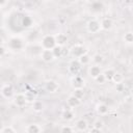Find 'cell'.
Listing matches in <instances>:
<instances>
[{"label": "cell", "instance_id": "obj_1", "mask_svg": "<svg viewBox=\"0 0 133 133\" xmlns=\"http://www.w3.org/2000/svg\"><path fill=\"white\" fill-rule=\"evenodd\" d=\"M42 46L45 50H52L56 46L55 37L53 35H50V34L44 36V38L42 41Z\"/></svg>", "mask_w": 133, "mask_h": 133}, {"label": "cell", "instance_id": "obj_2", "mask_svg": "<svg viewBox=\"0 0 133 133\" xmlns=\"http://www.w3.org/2000/svg\"><path fill=\"white\" fill-rule=\"evenodd\" d=\"M101 28V25L100 23L97 21V20H90L88 23H87V30L91 33H96L100 30Z\"/></svg>", "mask_w": 133, "mask_h": 133}, {"label": "cell", "instance_id": "obj_3", "mask_svg": "<svg viewBox=\"0 0 133 133\" xmlns=\"http://www.w3.org/2000/svg\"><path fill=\"white\" fill-rule=\"evenodd\" d=\"M72 53H73L74 56L80 57V56H82L83 54H85V48H84L83 46H81V45H76V46L72 49Z\"/></svg>", "mask_w": 133, "mask_h": 133}, {"label": "cell", "instance_id": "obj_4", "mask_svg": "<svg viewBox=\"0 0 133 133\" xmlns=\"http://www.w3.org/2000/svg\"><path fill=\"white\" fill-rule=\"evenodd\" d=\"M15 103L17 106L19 107H23L25 104H26V99H25V96L23 94H19L16 96L15 98Z\"/></svg>", "mask_w": 133, "mask_h": 133}, {"label": "cell", "instance_id": "obj_5", "mask_svg": "<svg viewBox=\"0 0 133 133\" xmlns=\"http://www.w3.org/2000/svg\"><path fill=\"white\" fill-rule=\"evenodd\" d=\"M46 88H47V90L50 91V92H55V91L58 89V84H57L55 81L50 80V81H48V82L46 83Z\"/></svg>", "mask_w": 133, "mask_h": 133}, {"label": "cell", "instance_id": "obj_6", "mask_svg": "<svg viewBox=\"0 0 133 133\" xmlns=\"http://www.w3.org/2000/svg\"><path fill=\"white\" fill-rule=\"evenodd\" d=\"M41 56H42L43 60H45V61H51V60L54 58L53 53H52L51 50H44V51L42 52Z\"/></svg>", "mask_w": 133, "mask_h": 133}, {"label": "cell", "instance_id": "obj_7", "mask_svg": "<svg viewBox=\"0 0 133 133\" xmlns=\"http://www.w3.org/2000/svg\"><path fill=\"white\" fill-rule=\"evenodd\" d=\"M80 68H81L80 62H79L78 60H73V61H71L69 69H70V71H71L73 74H76V73L80 70Z\"/></svg>", "mask_w": 133, "mask_h": 133}, {"label": "cell", "instance_id": "obj_8", "mask_svg": "<svg viewBox=\"0 0 133 133\" xmlns=\"http://www.w3.org/2000/svg\"><path fill=\"white\" fill-rule=\"evenodd\" d=\"M9 46H10V48H12L15 50H19L22 48V42L19 38H11L9 42Z\"/></svg>", "mask_w": 133, "mask_h": 133}, {"label": "cell", "instance_id": "obj_9", "mask_svg": "<svg viewBox=\"0 0 133 133\" xmlns=\"http://www.w3.org/2000/svg\"><path fill=\"white\" fill-rule=\"evenodd\" d=\"M12 92H14V89H12V86L11 85H5V86H3V88H2V95L5 98H10L12 96Z\"/></svg>", "mask_w": 133, "mask_h": 133}, {"label": "cell", "instance_id": "obj_10", "mask_svg": "<svg viewBox=\"0 0 133 133\" xmlns=\"http://www.w3.org/2000/svg\"><path fill=\"white\" fill-rule=\"evenodd\" d=\"M55 42H56V44H57V46H62L63 44H65V42H66V35L64 34V33H59V34H57V36L55 37Z\"/></svg>", "mask_w": 133, "mask_h": 133}, {"label": "cell", "instance_id": "obj_11", "mask_svg": "<svg viewBox=\"0 0 133 133\" xmlns=\"http://www.w3.org/2000/svg\"><path fill=\"white\" fill-rule=\"evenodd\" d=\"M100 25H101V28H103L105 30H109L111 28V26H112V21L110 19H108V18H105V19L102 20Z\"/></svg>", "mask_w": 133, "mask_h": 133}, {"label": "cell", "instance_id": "obj_12", "mask_svg": "<svg viewBox=\"0 0 133 133\" xmlns=\"http://www.w3.org/2000/svg\"><path fill=\"white\" fill-rule=\"evenodd\" d=\"M83 79L80 77V76H76L74 79H73V86L75 88H82L83 86Z\"/></svg>", "mask_w": 133, "mask_h": 133}, {"label": "cell", "instance_id": "obj_13", "mask_svg": "<svg viewBox=\"0 0 133 133\" xmlns=\"http://www.w3.org/2000/svg\"><path fill=\"white\" fill-rule=\"evenodd\" d=\"M100 74H101V70H100V68H99L98 65H94V66H91V68L89 69V75H90L92 78L98 77Z\"/></svg>", "mask_w": 133, "mask_h": 133}, {"label": "cell", "instance_id": "obj_14", "mask_svg": "<svg viewBox=\"0 0 133 133\" xmlns=\"http://www.w3.org/2000/svg\"><path fill=\"white\" fill-rule=\"evenodd\" d=\"M26 132L27 133H39L41 132V129H39V127L36 124H31V125H29L27 127Z\"/></svg>", "mask_w": 133, "mask_h": 133}, {"label": "cell", "instance_id": "obj_15", "mask_svg": "<svg viewBox=\"0 0 133 133\" xmlns=\"http://www.w3.org/2000/svg\"><path fill=\"white\" fill-rule=\"evenodd\" d=\"M68 104H69V106H71V107H76V106H78V105L80 104V100L77 99V98H75L74 96H71V97H69V99H68Z\"/></svg>", "mask_w": 133, "mask_h": 133}, {"label": "cell", "instance_id": "obj_16", "mask_svg": "<svg viewBox=\"0 0 133 133\" xmlns=\"http://www.w3.org/2000/svg\"><path fill=\"white\" fill-rule=\"evenodd\" d=\"M76 127H77V129H78V130H80V131H84V130L87 128V123H86V121H85V119L81 118V119H79V121L77 122Z\"/></svg>", "mask_w": 133, "mask_h": 133}, {"label": "cell", "instance_id": "obj_17", "mask_svg": "<svg viewBox=\"0 0 133 133\" xmlns=\"http://www.w3.org/2000/svg\"><path fill=\"white\" fill-rule=\"evenodd\" d=\"M51 51H52L54 57H60V56H61V53H62V48H61L60 46H57V45H56Z\"/></svg>", "mask_w": 133, "mask_h": 133}, {"label": "cell", "instance_id": "obj_18", "mask_svg": "<svg viewBox=\"0 0 133 133\" xmlns=\"http://www.w3.org/2000/svg\"><path fill=\"white\" fill-rule=\"evenodd\" d=\"M97 110L100 114H106L108 112V106L105 104H100V105H98Z\"/></svg>", "mask_w": 133, "mask_h": 133}, {"label": "cell", "instance_id": "obj_19", "mask_svg": "<svg viewBox=\"0 0 133 133\" xmlns=\"http://www.w3.org/2000/svg\"><path fill=\"white\" fill-rule=\"evenodd\" d=\"M62 117H63V119L70 121V119H72L74 117V113L71 110H69V109L68 110H64L63 113H62Z\"/></svg>", "mask_w": 133, "mask_h": 133}, {"label": "cell", "instance_id": "obj_20", "mask_svg": "<svg viewBox=\"0 0 133 133\" xmlns=\"http://www.w3.org/2000/svg\"><path fill=\"white\" fill-rule=\"evenodd\" d=\"M89 60H90V58H89V56L87 55V54H83L82 56H80L79 57V62H80V64H87L88 62H89Z\"/></svg>", "mask_w": 133, "mask_h": 133}, {"label": "cell", "instance_id": "obj_21", "mask_svg": "<svg viewBox=\"0 0 133 133\" xmlns=\"http://www.w3.org/2000/svg\"><path fill=\"white\" fill-rule=\"evenodd\" d=\"M33 110L34 111H42V109H43V107H44V105H43V103L41 102V101H34L33 102Z\"/></svg>", "mask_w": 133, "mask_h": 133}, {"label": "cell", "instance_id": "obj_22", "mask_svg": "<svg viewBox=\"0 0 133 133\" xmlns=\"http://www.w3.org/2000/svg\"><path fill=\"white\" fill-rule=\"evenodd\" d=\"M114 73H115V72H114L113 70L109 69V70H106L105 73H104L103 75H104V77H105L106 80H111L112 77H113V75H114Z\"/></svg>", "mask_w": 133, "mask_h": 133}, {"label": "cell", "instance_id": "obj_23", "mask_svg": "<svg viewBox=\"0 0 133 133\" xmlns=\"http://www.w3.org/2000/svg\"><path fill=\"white\" fill-rule=\"evenodd\" d=\"M111 80H112L114 83L118 84V83L122 82V80H123V76H122V74H119V73H114V75H113V77H112Z\"/></svg>", "mask_w": 133, "mask_h": 133}, {"label": "cell", "instance_id": "obj_24", "mask_svg": "<svg viewBox=\"0 0 133 133\" xmlns=\"http://www.w3.org/2000/svg\"><path fill=\"white\" fill-rule=\"evenodd\" d=\"M83 95H84V91H83V89L82 88H75V90H74V97L75 98H77V99H81L82 97H83Z\"/></svg>", "mask_w": 133, "mask_h": 133}, {"label": "cell", "instance_id": "obj_25", "mask_svg": "<svg viewBox=\"0 0 133 133\" xmlns=\"http://www.w3.org/2000/svg\"><path fill=\"white\" fill-rule=\"evenodd\" d=\"M25 99H26V102H34V98H35V95L33 92H30V91H27L25 95Z\"/></svg>", "mask_w": 133, "mask_h": 133}, {"label": "cell", "instance_id": "obj_26", "mask_svg": "<svg viewBox=\"0 0 133 133\" xmlns=\"http://www.w3.org/2000/svg\"><path fill=\"white\" fill-rule=\"evenodd\" d=\"M31 23H32V21H31V19L29 17H25L23 19V21H22V25L24 27H29L31 25Z\"/></svg>", "mask_w": 133, "mask_h": 133}, {"label": "cell", "instance_id": "obj_27", "mask_svg": "<svg viewBox=\"0 0 133 133\" xmlns=\"http://www.w3.org/2000/svg\"><path fill=\"white\" fill-rule=\"evenodd\" d=\"M94 61H95V63H97V64L102 63V62H103V56L100 55V54H96V55L94 56Z\"/></svg>", "mask_w": 133, "mask_h": 133}, {"label": "cell", "instance_id": "obj_28", "mask_svg": "<svg viewBox=\"0 0 133 133\" xmlns=\"http://www.w3.org/2000/svg\"><path fill=\"white\" fill-rule=\"evenodd\" d=\"M125 41L127 42V43H132L133 42V34L131 33V32H128V33H126L125 34Z\"/></svg>", "mask_w": 133, "mask_h": 133}, {"label": "cell", "instance_id": "obj_29", "mask_svg": "<svg viewBox=\"0 0 133 133\" xmlns=\"http://www.w3.org/2000/svg\"><path fill=\"white\" fill-rule=\"evenodd\" d=\"M60 133H73V130L70 126H63L60 130Z\"/></svg>", "mask_w": 133, "mask_h": 133}, {"label": "cell", "instance_id": "obj_30", "mask_svg": "<svg viewBox=\"0 0 133 133\" xmlns=\"http://www.w3.org/2000/svg\"><path fill=\"white\" fill-rule=\"evenodd\" d=\"M95 79H96V81H97L98 83H100V84H103V83L105 82V80H106L103 74H100V75H99L98 77H96Z\"/></svg>", "mask_w": 133, "mask_h": 133}, {"label": "cell", "instance_id": "obj_31", "mask_svg": "<svg viewBox=\"0 0 133 133\" xmlns=\"http://www.w3.org/2000/svg\"><path fill=\"white\" fill-rule=\"evenodd\" d=\"M92 8H95L96 10H101V8H102V3H100V2H94V3H92Z\"/></svg>", "mask_w": 133, "mask_h": 133}, {"label": "cell", "instance_id": "obj_32", "mask_svg": "<svg viewBox=\"0 0 133 133\" xmlns=\"http://www.w3.org/2000/svg\"><path fill=\"white\" fill-rule=\"evenodd\" d=\"M102 127H103V123H102L101 121H96V122L94 123V128H96V129H100V130H101Z\"/></svg>", "mask_w": 133, "mask_h": 133}, {"label": "cell", "instance_id": "obj_33", "mask_svg": "<svg viewBox=\"0 0 133 133\" xmlns=\"http://www.w3.org/2000/svg\"><path fill=\"white\" fill-rule=\"evenodd\" d=\"M2 133H15V130L11 127H5L2 131Z\"/></svg>", "mask_w": 133, "mask_h": 133}, {"label": "cell", "instance_id": "obj_34", "mask_svg": "<svg viewBox=\"0 0 133 133\" xmlns=\"http://www.w3.org/2000/svg\"><path fill=\"white\" fill-rule=\"evenodd\" d=\"M123 89H124V84H123V83L116 84V90H117V91H123Z\"/></svg>", "mask_w": 133, "mask_h": 133}, {"label": "cell", "instance_id": "obj_35", "mask_svg": "<svg viewBox=\"0 0 133 133\" xmlns=\"http://www.w3.org/2000/svg\"><path fill=\"white\" fill-rule=\"evenodd\" d=\"M89 133H101V130H100V129H96V128L92 127V128L90 129Z\"/></svg>", "mask_w": 133, "mask_h": 133}, {"label": "cell", "instance_id": "obj_36", "mask_svg": "<svg viewBox=\"0 0 133 133\" xmlns=\"http://www.w3.org/2000/svg\"><path fill=\"white\" fill-rule=\"evenodd\" d=\"M4 53H5V49H4L2 46H0V57H1V56H3V55H4Z\"/></svg>", "mask_w": 133, "mask_h": 133}, {"label": "cell", "instance_id": "obj_37", "mask_svg": "<svg viewBox=\"0 0 133 133\" xmlns=\"http://www.w3.org/2000/svg\"><path fill=\"white\" fill-rule=\"evenodd\" d=\"M5 3H6V1H3V0H2V1H0V6H1V5H4Z\"/></svg>", "mask_w": 133, "mask_h": 133}, {"label": "cell", "instance_id": "obj_38", "mask_svg": "<svg viewBox=\"0 0 133 133\" xmlns=\"http://www.w3.org/2000/svg\"><path fill=\"white\" fill-rule=\"evenodd\" d=\"M2 42H3V39H2V37H0V46L2 45Z\"/></svg>", "mask_w": 133, "mask_h": 133}, {"label": "cell", "instance_id": "obj_39", "mask_svg": "<svg viewBox=\"0 0 133 133\" xmlns=\"http://www.w3.org/2000/svg\"><path fill=\"white\" fill-rule=\"evenodd\" d=\"M115 133H122V132H119V131H116V132H115Z\"/></svg>", "mask_w": 133, "mask_h": 133}]
</instances>
